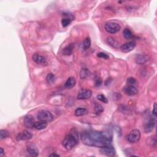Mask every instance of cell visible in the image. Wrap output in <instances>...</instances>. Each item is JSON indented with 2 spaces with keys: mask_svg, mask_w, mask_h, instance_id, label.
<instances>
[{
  "mask_svg": "<svg viewBox=\"0 0 157 157\" xmlns=\"http://www.w3.org/2000/svg\"><path fill=\"white\" fill-rule=\"evenodd\" d=\"M148 60H149V56L143 54L137 55L135 58L136 63L140 65H144Z\"/></svg>",
  "mask_w": 157,
  "mask_h": 157,
  "instance_id": "obj_16",
  "label": "cell"
},
{
  "mask_svg": "<svg viewBox=\"0 0 157 157\" xmlns=\"http://www.w3.org/2000/svg\"><path fill=\"white\" fill-rule=\"evenodd\" d=\"M46 80H47V82L49 84H53L55 82V75L52 74V73L48 74L47 75V77H46Z\"/></svg>",
  "mask_w": 157,
  "mask_h": 157,
  "instance_id": "obj_26",
  "label": "cell"
},
{
  "mask_svg": "<svg viewBox=\"0 0 157 157\" xmlns=\"http://www.w3.org/2000/svg\"><path fill=\"white\" fill-rule=\"evenodd\" d=\"M65 17L61 20V25L63 27H67L69 26L74 19V16L70 13H65Z\"/></svg>",
  "mask_w": 157,
  "mask_h": 157,
  "instance_id": "obj_14",
  "label": "cell"
},
{
  "mask_svg": "<svg viewBox=\"0 0 157 157\" xmlns=\"http://www.w3.org/2000/svg\"><path fill=\"white\" fill-rule=\"evenodd\" d=\"M90 75V72L87 68H82L80 71V77L82 79H85Z\"/></svg>",
  "mask_w": 157,
  "mask_h": 157,
  "instance_id": "obj_21",
  "label": "cell"
},
{
  "mask_svg": "<svg viewBox=\"0 0 157 157\" xmlns=\"http://www.w3.org/2000/svg\"><path fill=\"white\" fill-rule=\"evenodd\" d=\"M89 112V111L87 110L86 108L84 107H79L75 109L74 112V115L76 117H81L87 115Z\"/></svg>",
  "mask_w": 157,
  "mask_h": 157,
  "instance_id": "obj_17",
  "label": "cell"
},
{
  "mask_svg": "<svg viewBox=\"0 0 157 157\" xmlns=\"http://www.w3.org/2000/svg\"><path fill=\"white\" fill-rule=\"evenodd\" d=\"M37 119L39 121L50 123L54 120V116L52 113L48 111L42 110L38 112L37 115Z\"/></svg>",
  "mask_w": 157,
  "mask_h": 157,
  "instance_id": "obj_3",
  "label": "cell"
},
{
  "mask_svg": "<svg viewBox=\"0 0 157 157\" xmlns=\"http://www.w3.org/2000/svg\"><path fill=\"white\" fill-rule=\"evenodd\" d=\"M4 155V150L2 147H1V148H0V156H3Z\"/></svg>",
  "mask_w": 157,
  "mask_h": 157,
  "instance_id": "obj_33",
  "label": "cell"
},
{
  "mask_svg": "<svg viewBox=\"0 0 157 157\" xmlns=\"http://www.w3.org/2000/svg\"><path fill=\"white\" fill-rule=\"evenodd\" d=\"M97 56L98 57V58H103L104 60H108L109 58V55L107 54L104 53V52H99V53L97 54Z\"/></svg>",
  "mask_w": 157,
  "mask_h": 157,
  "instance_id": "obj_31",
  "label": "cell"
},
{
  "mask_svg": "<svg viewBox=\"0 0 157 157\" xmlns=\"http://www.w3.org/2000/svg\"><path fill=\"white\" fill-rule=\"evenodd\" d=\"M94 111L97 115H99V114H101V113L103 112L104 108L101 105V104H99L98 103H96L94 104Z\"/></svg>",
  "mask_w": 157,
  "mask_h": 157,
  "instance_id": "obj_25",
  "label": "cell"
},
{
  "mask_svg": "<svg viewBox=\"0 0 157 157\" xmlns=\"http://www.w3.org/2000/svg\"><path fill=\"white\" fill-rule=\"evenodd\" d=\"M91 43H92L91 39H90V38L89 37L85 38L82 43V49L84 50L88 49L90 46H91Z\"/></svg>",
  "mask_w": 157,
  "mask_h": 157,
  "instance_id": "obj_22",
  "label": "cell"
},
{
  "mask_svg": "<svg viewBox=\"0 0 157 157\" xmlns=\"http://www.w3.org/2000/svg\"><path fill=\"white\" fill-rule=\"evenodd\" d=\"M104 28H105L106 31L110 34H115L120 31L121 27L118 23L111 21L106 23L104 25Z\"/></svg>",
  "mask_w": 157,
  "mask_h": 157,
  "instance_id": "obj_4",
  "label": "cell"
},
{
  "mask_svg": "<svg viewBox=\"0 0 157 157\" xmlns=\"http://www.w3.org/2000/svg\"><path fill=\"white\" fill-rule=\"evenodd\" d=\"M27 152L31 156L36 157L39 155V151L36 146L33 144H30L27 146Z\"/></svg>",
  "mask_w": 157,
  "mask_h": 157,
  "instance_id": "obj_15",
  "label": "cell"
},
{
  "mask_svg": "<svg viewBox=\"0 0 157 157\" xmlns=\"http://www.w3.org/2000/svg\"><path fill=\"white\" fill-rule=\"evenodd\" d=\"M141 132L139 130H132L127 136L128 141L131 144H135L138 142L141 139Z\"/></svg>",
  "mask_w": 157,
  "mask_h": 157,
  "instance_id": "obj_5",
  "label": "cell"
},
{
  "mask_svg": "<svg viewBox=\"0 0 157 157\" xmlns=\"http://www.w3.org/2000/svg\"><path fill=\"white\" fill-rule=\"evenodd\" d=\"M50 156H60L59 155L56 154H51L49 155Z\"/></svg>",
  "mask_w": 157,
  "mask_h": 157,
  "instance_id": "obj_34",
  "label": "cell"
},
{
  "mask_svg": "<svg viewBox=\"0 0 157 157\" xmlns=\"http://www.w3.org/2000/svg\"><path fill=\"white\" fill-rule=\"evenodd\" d=\"M80 137L85 145L99 148L111 145L112 141V135L109 131H85L82 133Z\"/></svg>",
  "mask_w": 157,
  "mask_h": 157,
  "instance_id": "obj_1",
  "label": "cell"
},
{
  "mask_svg": "<svg viewBox=\"0 0 157 157\" xmlns=\"http://www.w3.org/2000/svg\"><path fill=\"white\" fill-rule=\"evenodd\" d=\"M97 99H98L99 101H100L101 102H102L103 103H105V104L108 103V99H107V98L105 96H104V94H100L97 95Z\"/></svg>",
  "mask_w": 157,
  "mask_h": 157,
  "instance_id": "obj_28",
  "label": "cell"
},
{
  "mask_svg": "<svg viewBox=\"0 0 157 157\" xmlns=\"http://www.w3.org/2000/svg\"><path fill=\"white\" fill-rule=\"evenodd\" d=\"M9 134L7 131L5 130H1L0 131V139H1V140L7 138V137H9Z\"/></svg>",
  "mask_w": 157,
  "mask_h": 157,
  "instance_id": "obj_27",
  "label": "cell"
},
{
  "mask_svg": "<svg viewBox=\"0 0 157 157\" xmlns=\"http://www.w3.org/2000/svg\"><path fill=\"white\" fill-rule=\"evenodd\" d=\"M94 85L96 87L101 86L102 84V80L100 77H98V76H96V77H94Z\"/></svg>",
  "mask_w": 157,
  "mask_h": 157,
  "instance_id": "obj_30",
  "label": "cell"
},
{
  "mask_svg": "<svg viewBox=\"0 0 157 157\" xmlns=\"http://www.w3.org/2000/svg\"><path fill=\"white\" fill-rule=\"evenodd\" d=\"M123 36H124V37L126 39H130L133 36L132 31L130 29H128V28H125V29L123 30Z\"/></svg>",
  "mask_w": 157,
  "mask_h": 157,
  "instance_id": "obj_24",
  "label": "cell"
},
{
  "mask_svg": "<svg viewBox=\"0 0 157 157\" xmlns=\"http://www.w3.org/2000/svg\"><path fill=\"white\" fill-rule=\"evenodd\" d=\"M126 83L127 85H135L137 84V81L135 78L133 77H128L126 80Z\"/></svg>",
  "mask_w": 157,
  "mask_h": 157,
  "instance_id": "obj_29",
  "label": "cell"
},
{
  "mask_svg": "<svg viewBox=\"0 0 157 157\" xmlns=\"http://www.w3.org/2000/svg\"><path fill=\"white\" fill-rule=\"evenodd\" d=\"M74 46L73 44H70L65 47L63 49V55L66 56H69L73 54Z\"/></svg>",
  "mask_w": 157,
  "mask_h": 157,
  "instance_id": "obj_19",
  "label": "cell"
},
{
  "mask_svg": "<svg viewBox=\"0 0 157 157\" xmlns=\"http://www.w3.org/2000/svg\"><path fill=\"white\" fill-rule=\"evenodd\" d=\"M101 154L107 156H114L116 155V152L114 147L111 145H108L101 147L100 149Z\"/></svg>",
  "mask_w": 157,
  "mask_h": 157,
  "instance_id": "obj_6",
  "label": "cell"
},
{
  "mask_svg": "<svg viewBox=\"0 0 157 157\" xmlns=\"http://www.w3.org/2000/svg\"><path fill=\"white\" fill-rule=\"evenodd\" d=\"M124 93L128 96H135L138 93V90L134 85H127L123 88Z\"/></svg>",
  "mask_w": 157,
  "mask_h": 157,
  "instance_id": "obj_12",
  "label": "cell"
},
{
  "mask_svg": "<svg viewBox=\"0 0 157 157\" xmlns=\"http://www.w3.org/2000/svg\"><path fill=\"white\" fill-rule=\"evenodd\" d=\"M23 123H24L25 126L27 127V128H35V125L36 122L34 117L31 115H28L24 118Z\"/></svg>",
  "mask_w": 157,
  "mask_h": 157,
  "instance_id": "obj_13",
  "label": "cell"
},
{
  "mask_svg": "<svg viewBox=\"0 0 157 157\" xmlns=\"http://www.w3.org/2000/svg\"><path fill=\"white\" fill-rule=\"evenodd\" d=\"M107 44L111 46L113 48L115 49H117L118 47V42L116 41L115 39H114L112 37H109L107 39Z\"/></svg>",
  "mask_w": 157,
  "mask_h": 157,
  "instance_id": "obj_23",
  "label": "cell"
},
{
  "mask_svg": "<svg viewBox=\"0 0 157 157\" xmlns=\"http://www.w3.org/2000/svg\"><path fill=\"white\" fill-rule=\"evenodd\" d=\"M76 84L75 79L73 77H70L68 79V80H66V82H65V88H68V89H71L75 87Z\"/></svg>",
  "mask_w": 157,
  "mask_h": 157,
  "instance_id": "obj_18",
  "label": "cell"
},
{
  "mask_svg": "<svg viewBox=\"0 0 157 157\" xmlns=\"http://www.w3.org/2000/svg\"><path fill=\"white\" fill-rule=\"evenodd\" d=\"M156 122L154 118H149L147 120L144 124V131L146 133H149L153 131L155 126Z\"/></svg>",
  "mask_w": 157,
  "mask_h": 157,
  "instance_id": "obj_9",
  "label": "cell"
},
{
  "mask_svg": "<svg viewBox=\"0 0 157 157\" xmlns=\"http://www.w3.org/2000/svg\"><path fill=\"white\" fill-rule=\"evenodd\" d=\"M152 116H153L154 118L156 117V103H155L154 104V108H153V110H152Z\"/></svg>",
  "mask_w": 157,
  "mask_h": 157,
  "instance_id": "obj_32",
  "label": "cell"
},
{
  "mask_svg": "<svg viewBox=\"0 0 157 157\" xmlns=\"http://www.w3.org/2000/svg\"><path fill=\"white\" fill-rule=\"evenodd\" d=\"M92 96V92L91 90L87 89L80 90L77 94V99L79 100L90 99Z\"/></svg>",
  "mask_w": 157,
  "mask_h": 157,
  "instance_id": "obj_7",
  "label": "cell"
},
{
  "mask_svg": "<svg viewBox=\"0 0 157 157\" xmlns=\"http://www.w3.org/2000/svg\"><path fill=\"white\" fill-rule=\"evenodd\" d=\"M136 46V42L134 41H132L123 44L120 47V49L123 53H128V52H130L134 49Z\"/></svg>",
  "mask_w": 157,
  "mask_h": 157,
  "instance_id": "obj_11",
  "label": "cell"
},
{
  "mask_svg": "<svg viewBox=\"0 0 157 157\" xmlns=\"http://www.w3.org/2000/svg\"><path fill=\"white\" fill-rule=\"evenodd\" d=\"M32 58H33V60L37 64H39L42 66L48 65V61H47L46 57H44V56L35 53L33 55Z\"/></svg>",
  "mask_w": 157,
  "mask_h": 157,
  "instance_id": "obj_8",
  "label": "cell"
},
{
  "mask_svg": "<svg viewBox=\"0 0 157 157\" xmlns=\"http://www.w3.org/2000/svg\"><path fill=\"white\" fill-rule=\"evenodd\" d=\"M47 125H48V123L39 121L35 123L34 128H35V129L37 130H42L45 129V128L47 126Z\"/></svg>",
  "mask_w": 157,
  "mask_h": 157,
  "instance_id": "obj_20",
  "label": "cell"
},
{
  "mask_svg": "<svg viewBox=\"0 0 157 157\" xmlns=\"http://www.w3.org/2000/svg\"><path fill=\"white\" fill-rule=\"evenodd\" d=\"M33 135L28 130H23L22 132L18 133L16 136V139L17 141H28L32 138Z\"/></svg>",
  "mask_w": 157,
  "mask_h": 157,
  "instance_id": "obj_10",
  "label": "cell"
},
{
  "mask_svg": "<svg viewBox=\"0 0 157 157\" xmlns=\"http://www.w3.org/2000/svg\"><path fill=\"white\" fill-rule=\"evenodd\" d=\"M79 139L75 133H70L66 135L62 141V145L68 150H72L78 144Z\"/></svg>",
  "mask_w": 157,
  "mask_h": 157,
  "instance_id": "obj_2",
  "label": "cell"
}]
</instances>
